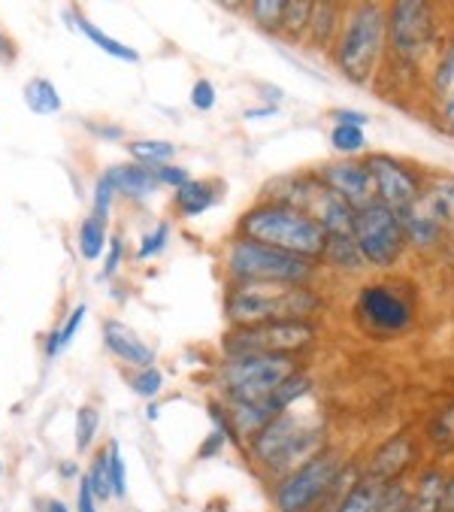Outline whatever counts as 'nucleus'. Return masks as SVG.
<instances>
[{
	"mask_svg": "<svg viewBox=\"0 0 454 512\" xmlns=\"http://www.w3.org/2000/svg\"><path fill=\"white\" fill-rule=\"evenodd\" d=\"M82 479H85V485H88V491H91V497L97 503L112 500V485H109V470H106V452H97L91 458V464H88V470H85Z\"/></svg>",
	"mask_w": 454,
	"mask_h": 512,
	"instance_id": "32",
	"label": "nucleus"
},
{
	"mask_svg": "<svg viewBox=\"0 0 454 512\" xmlns=\"http://www.w3.org/2000/svg\"><path fill=\"white\" fill-rule=\"evenodd\" d=\"M330 146L336 152H346V155H355V152H364L367 149V137L361 128H346V125H336L330 131Z\"/></svg>",
	"mask_w": 454,
	"mask_h": 512,
	"instance_id": "35",
	"label": "nucleus"
},
{
	"mask_svg": "<svg viewBox=\"0 0 454 512\" xmlns=\"http://www.w3.org/2000/svg\"><path fill=\"white\" fill-rule=\"evenodd\" d=\"M76 512H100L97 509V500L91 497L85 479H79V488H76Z\"/></svg>",
	"mask_w": 454,
	"mask_h": 512,
	"instance_id": "46",
	"label": "nucleus"
},
{
	"mask_svg": "<svg viewBox=\"0 0 454 512\" xmlns=\"http://www.w3.org/2000/svg\"><path fill=\"white\" fill-rule=\"evenodd\" d=\"M439 512H454V476H445L442 488V509Z\"/></svg>",
	"mask_w": 454,
	"mask_h": 512,
	"instance_id": "48",
	"label": "nucleus"
},
{
	"mask_svg": "<svg viewBox=\"0 0 454 512\" xmlns=\"http://www.w3.org/2000/svg\"><path fill=\"white\" fill-rule=\"evenodd\" d=\"M246 449L264 467V473L276 476V482H279L282 476H288L291 470H297L300 464H306L327 446H324L321 428H306L297 416L282 413V416L270 419L246 443Z\"/></svg>",
	"mask_w": 454,
	"mask_h": 512,
	"instance_id": "5",
	"label": "nucleus"
},
{
	"mask_svg": "<svg viewBox=\"0 0 454 512\" xmlns=\"http://www.w3.org/2000/svg\"><path fill=\"white\" fill-rule=\"evenodd\" d=\"M385 488L382 482H373L367 479L364 473L343 491V497H339L333 503L330 512H382V500H385Z\"/></svg>",
	"mask_w": 454,
	"mask_h": 512,
	"instance_id": "18",
	"label": "nucleus"
},
{
	"mask_svg": "<svg viewBox=\"0 0 454 512\" xmlns=\"http://www.w3.org/2000/svg\"><path fill=\"white\" fill-rule=\"evenodd\" d=\"M215 200H218V185L215 182H203V179H188L185 185H179L173 191V207H176V213L182 219L203 216Z\"/></svg>",
	"mask_w": 454,
	"mask_h": 512,
	"instance_id": "19",
	"label": "nucleus"
},
{
	"mask_svg": "<svg viewBox=\"0 0 454 512\" xmlns=\"http://www.w3.org/2000/svg\"><path fill=\"white\" fill-rule=\"evenodd\" d=\"M46 509H49V512H70L61 500H49V506H46Z\"/></svg>",
	"mask_w": 454,
	"mask_h": 512,
	"instance_id": "53",
	"label": "nucleus"
},
{
	"mask_svg": "<svg viewBox=\"0 0 454 512\" xmlns=\"http://www.w3.org/2000/svg\"><path fill=\"white\" fill-rule=\"evenodd\" d=\"M155 176H158V185H170V188H179V185H185L191 179L188 170H182L176 164H158L155 167Z\"/></svg>",
	"mask_w": 454,
	"mask_h": 512,
	"instance_id": "43",
	"label": "nucleus"
},
{
	"mask_svg": "<svg viewBox=\"0 0 454 512\" xmlns=\"http://www.w3.org/2000/svg\"><path fill=\"white\" fill-rule=\"evenodd\" d=\"M318 331L312 322H267L252 328H231L224 334L221 349L224 358H240V355H288L309 349L315 343Z\"/></svg>",
	"mask_w": 454,
	"mask_h": 512,
	"instance_id": "9",
	"label": "nucleus"
},
{
	"mask_svg": "<svg viewBox=\"0 0 454 512\" xmlns=\"http://www.w3.org/2000/svg\"><path fill=\"white\" fill-rule=\"evenodd\" d=\"M333 122L336 125H346V128H367L370 125V116L364 113H355V110H333Z\"/></svg>",
	"mask_w": 454,
	"mask_h": 512,
	"instance_id": "45",
	"label": "nucleus"
},
{
	"mask_svg": "<svg viewBox=\"0 0 454 512\" xmlns=\"http://www.w3.org/2000/svg\"><path fill=\"white\" fill-rule=\"evenodd\" d=\"M167 240H170V225H167V222H161L155 231L143 234V240H140V249H137L134 261H149V258L161 255V252H164V246H167Z\"/></svg>",
	"mask_w": 454,
	"mask_h": 512,
	"instance_id": "38",
	"label": "nucleus"
},
{
	"mask_svg": "<svg viewBox=\"0 0 454 512\" xmlns=\"http://www.w3.org/2000/svg\"><path fill=\"white\" fill-rule=\"evenodd\" d=\"M224 443H227V437L224 434H218V431H209V437L200 443V449H197V458L200 461H209V458H215L221 449H224Z\"/></svg>",
	"mask_w": 454,
	"mask_h": 512,
	"instance_id": "44",
	"label": "nucleus"
},
{
	"mask_svg": "<svg viewBox=\"0 0 454 512\" xmlns=\"http://www.w3.org/2000/svg\"><path fill=\"white\" fill-rule=\"evenodd\" d=\"M439 119L448 131H454V88L442 97V107H439Z\"/></svg>",
	"mask_w": 454,
	"mask_h": 512,
	"instance_id": "47",
	"label": "nucleus"
},
{
	"mask_svg": "<svg viewBox=\"0 0 454 512\" xmlns=\"http://www.w3.org/2000/svg\"><path fill=\"white\" fill-rule=\"evenodd\" d=\"M430 88H433V94H436L439 100L454 88V40L445 43L442 52L436 55L433 76H430Z\"/></svg>",
	"mask_w": 454,
	"mask_h": 512,
	"instance_id": "31",
	"label": "nucleus"
},
{
	"mask_svg": "<svg viewBox=\"0 0 454 512\" xmlns=\"http://www.w3.org/2000/svg\"><path fill=\"white\" fill-rule=\"evenodd\" d=\"M388 49L400 67H415L436 43V19L424 0H397L388 10Z\"/></svg>",
	"mask_w": 454,
	"mask_h": 512,
	"instance_id": "10",
	"label": "nucleus"
},
{
	"mask_svg": "<svg viewBox=\"0 0 454 512\" xmlns=\"http://www.w3.org/2000/svg\"><path fill=\"white\" fill-rule=\"evenodd\" d=\"M112 188H116V197H128V200H146L149 194H155L161 185H158V176H155V167L152 164H116L106 170Z\"/></svg>",
	"mask_w": 454,
	"mask_h": 512,
	"instance_id": "17",
	"label": "nucleus"
},
{
	"mask_svg": "<svg viewBox=\"0 0 454 512\" xmlns=\"http://www.w3.org/2000/svg\"><path fill=\"white\" fill-rule=\"evenodd\" d=\"M358 328L379 340L403 337L415 322V303L400 282H370L355 297Z\"/></svg>",
	"mask_w": 454,
	"mask_h": 512,
	"instance_id": "8",
	"label": "nucleus"
},
{
	"mask_svg": "<svg viewBox=\"0 0 454 512\" xmlns=\"http://www.w3.org/2000/svg\"><path fill=\"white\" fill-rule=\"evenodd\" d=\"M297 358L288 355H240V358H224L218 364V385L224 400L234 403H252L264 406L267 397L294 376Z\"/></svg>",
	"mask_w": 454,
	"mask_h": 512,
	"instance_id": "7",
	"label": "nucleus"
},
{
	"mask_svg": "<svg viewBox=\"0 0 454 512\" xmlns=\"http://www.w3.org/2000/svg\"><path fill=\"white\" fill-rule=\"evenodd\" d=\"M0 479H4V461H0Z\"/></svg>",
	"mask_w": 454,
	"mask_h": 512,
	"instance_id": "56",
	"label": "nucleus"
},
{
	"mask_svg": "<svg viewBox=\"0 0 454 512\" xmlns=\"http://www.w3.org/2000/svg\"><path fill=\"white\" fill-rule=\"evenodd\" d=\"M424 200L433 207V213L442 219L448 231H454V176H436L427 185H421Z\"/></svg>",
	"mask_w": 454,
	"mask_h": 512,
	"instance_id": "24",
	"label": "nucleus"
},
{
	"mask_svg": "<svg viewBox=\"0 0 454 512\" xmlns=\"http://www.w3.org/2000/svg\"><path fill=\"white\" fill-rule=\"evenodd\" d=\"M149 419H158V403H149Z\"/></svg>",
	"mask_w": 454,
	"mask_h": 512,
	"instance_id": "54",
	"label": "nucleus"
},
{
	"mask_svg": "<svg viewBox=\"0 0 454 512\" xmlns=\"http://www.w3.org/2000/svg\"><path fill=\"white\" fill-rule=\"evenodd\" d=\"M85 316H88V306H85V303L73 306V313L67 316V322H64L58 331H52V334H49V340H46V358H55L64 346H70V343H73V337L79 334V328H82Z\"/></svg>",
	"mask_w": 454,
	"mask_h": 512,
	"instance_id": "29",
	"label": "nucleus"
},
{
	"mask_svg": "<svg viewBox=\"0 0 454 512\" xmlns=\"http://www.w3.org/2000/svg\"><path fill=\"white\" fill-rule=\"evenodd\" d=\"M336 67L349 82L367 85L388 52V13L382 4H355L333 40Z\"/></svg>",
	"mask_w": 454,
	"mask_h": 512,
	"instance_id": "4",
	"label": "nucleus"
},
{
	"mask_svg": "<svg viewBox=\"0 0 454 512\" xmlns=\"http://www.w3.org/2000/svg\"><path fill=\"white\" fill-rule=\"evenodd\" d=\"M415 461H418V440L412 434H394L370 455L364 476L382 485L406 482V473L415 467Z\"/></svg>",
	"mask_w": 454,
	"mask_h": 512,
	"instance_id": "14",
	"label": "nucleus"
},
{
	"mask_svg": "<svg viewBox=\"0 0 454 512\" xmlns=\"http://www.w3.org/2000/svg\"><path fill=\"white\" fill-rule=\"evenodd\" d=\"M403 512H424V509H418V506H415V503H412V497H409V506H406V509H403Z\"/></svg>",
	"mask_w": 454,
	"mask_h": 512,
	"instance_id": "55",
	"label": "nucleus"
},
{
	"mask_svg": "<svg viewBox=\"0 0 454 512\" xmlns=\"http://www.w3.org/2000/svg\"><path fill=\"white\" fill-rule=\"evenodd\" d=\"M321 261L339 273H361L367 267L364 255L358 252V243L352 234H327V243H324V252H321Z\"/></svg>",
	"mask_w": 454,
	"mask_h": 512,
	"instance_id": "20",
	"label": "nucleus"
},
{
	"mask_svg": "<svg viewBox=\"0 0 454 512\" xmlns=\"http://www.w3.org/2000/svg\"><path fill=\"white\" fill-rule=\"evenodd\" d=\"M191 107L200 113H209L215 107V85L209 79H197L191 85Z\"/></svg>",
	"mask_w": 454,
	"mask_h": 512,
	"instance_id": "40",
	"label": "nucleus"
},
{
	"mask_svg": "<svg viewBox=\"0 0 454 512\" xmlns=\"http://www.w3.org/2000/svg\"><path fill=\"white\" fill-rule=\"evenodd\" d=\"M352 237H355L364 261L373 267H382V270L394 267L400 261V255L406 252L400 216L391 207H385L382 200H373L355 213Z\"/></svg>",
	"mask_w": 454,
	"mask_h": 512,
	"instance_id": "11",
	"label": "nucleus"
},
{
	"mask_svg": "<svg viewBox=\"0 0 454 512\" xmlns=\"http://www.w3.org/2000/svg\"><path fill=\"white\" fill-rule=\"evenodd\" d=\"M58 473H61L64 479H73V476H79V467H76V461H64V464L58 467Z\"/></svg>",
	"mask_w": 454,
	"mask_h": 512,
	"instance_id": "51",
	"label": "nucleus"
},
{
	"mask_svg": "<svg viewBox=\"0 0 454 512\" xmlns=\"http://www.w3.org/2000/svg\"><path fill=\"white\" fill-rule=\"evenodd\" d=\"M309 19H312V4L294 0V4H285V22H282V28L291 37H303L309 31Z\"/></svg>",
	"mask_w": 454,
	"mask_h": 512,
	"instance_id": "36",
	"label": "nucleus"
},
{
	"mask_svg": "<svg viewBox=\"0 0 454 512\" xmlns=\"http://www.w3.org/2000/svg\"><path fill=\"white\" fill-rule=\"evenodd\" d=\"M16 58V46H13V40L7 37V31L4 28H0V61H13Z\"/></svg>",
	"mask_w": 454,
	"mask_h": 512,
	"instance_id": "49",
	"label": "nucleus"
},
{
	"mask_svg": "<svg viewBox=\"0 0 454 512\" xmlns=\"http://www.w3.org/2000/svg\"><path fill=\"white\" fill-rule=\"evenodd\" d=\"M22 97H25L28 110L37 113V116H55V113L64 110V100H61L55 82L46 79V76H34V79L22 88Z\"/></svg>",
	"mask_w": 454,
	"mask_h": 512,
	"instance_id": "22",
	"label": "nucleus"
},
{
	"mask_svg": "<svg viewBox=\"0 0 454 512\" xmlns=\"http://www.w3.org/2000/svg\"><path fill=\"white\" fill-rule=\"evenodd\" d=\"M400 216V225H403V237H406V246L418 249V252H430L442 243V237L448 234V228L442 225V219L433 213V207L424 200V194L415 197V203H409V207Z\"/></svg>",
	"mask_w": 454,
	"mask_h": 512,
	"instance_id": "15",
	"label": "nucleus"
},
{
	"mask_svg": "<svg viewBox=\"0 0 454 512\" xmlns=\"http://www.w3.org/2000/svg\"><path fill=\"white\" fill-rule=\"evenodd\" d=\"M237 237L306 258V261H321L324 243H327V231L309 219L300 210L282 207V203H270L261 200L249 213H243L240 225H237Z\"/></svg>",
	"mask_w": 454,
	"mask_h": 512,
	"instance_id": "3",
	"label": "nucleus"
},
{
	"mask_svg": "<svg viewBox=\"0 0 454 512\" xmlns=\"http://www.w3.org/2000/svg\"><path fill=\"white\" fill-rule=\"evenodd\" d=\"M249 13L255 19L258 28L264 31H282V22H285V0H255L249 4Z\"/></svg>",
	"mask_w": 454,
	"mask_h": 512,
	"instance_id": "33",
	"label": "nucleus"
},
{
	"mask_svg": "<svg viewBox=\"0 0 454 512\" xmlns=\"http://www.w3.org/2000/svg\"><path fill=\"white\" fill-rule=\"evenodd\" d=\"M88 131L100 134V137H109V140H122V128H103V125H88Z\"/></svg>",
	"mask_w": 454,
	"mask_h": 512,
	"instance_id": "50",
	"label": "nucleus"
},
{
	"mask_svg": "<svg viewBox=\"0 0 454 512\" xmlns=\"http://www.w3.org/2000/svg\"><path fill=\"white\" fill-rule=\"evenodd\" d=\"M112 200H116V188H112V182H109V176H106V170L97 176V182H94V219H100V222H109V210H112Z\"/></svg>",
	"mask_w": 454,
	"mask_h": 512,
	"instance_id": "37",
	"label": "nucleus"
},
{
	"mask_svg": "<svg viewBox=\"0 0 454 512\" xmlns=\"http://www.w3.org/2000/svg\"><path fill=\"white\" fill-rule=\"evenodd\" d=\"M312 391V379L306 376V373H294V376H288L270 397H267V413L276 419V416H282V413H291V406L297 403V400H303L306 394Z\"/></svg>",
	"mask_w": 454,
	"mask_h": 512,
	"instance_id": "23",
	"label": "nucleus"
},
{
	"mask_svg": "<svg viewBox=\"0 0 454 512\" xmlns=\"http://www.w3.org/2000/svg\"><path fill=\"white\" fill-rule=\"evenodd\" d=\"M427 440L436 452H454V403L442 406L427 425Z\"/></svg>",
	"mask_w": 454,
	"mask_h": 512,
	"instance_id": "27",
	"label": "nucleus"
},
{
	"mask_svg": "<svg viewBox=\"0 0 454 512\" xmlns=\"http://www.w3.org/2000/svg\"><path fill=\"white\" fill-rule=\"evenodd\" d=\"M321 310V297L309 285H261L231 282L224 297V316L234 328L267 322H309Z\"/></svg>",
	"mask_w": 454,
	"mask_h": 512,
	"instance_id": "1",
	"label": "nucleus"
},
{
	"mask_svg": "<svg viewBox=\"0 0 454 512\" xmlns=\"http://www.w3.org/2000/svg\"><path fill=\"white\" fill-rule=\"evenodd\" d=\"M106 470H109L112 497L125 500L128 497V464H125L119 440H109V446H106Z\"/></svg>",
	"mask_w": 454,
	"mask_h": 512,
	"instance_id": "30",
	"label": "nucleus"
},
{
	"mask_svg": "<svg viewBox=\"0 0 454 512\" xmlns=\"http://www.w3.org/2000/svg\"><path fill=\"white\" fill-rule=\"evenodd\" d=\"M131 388L140 394V397H146V400H152L161 388H164V373L158 370V367H146V370H137L134 373V379H131Z\"/></svg>",
	"mask_w": 454,
	"mask_h": 512,
	"instance_id": "39",
	"label": "nucleus"
},
{
	"mask_svg": "<svg viewBox=\"0 0 454 512\" xmlns=\"http://www.w3.org/2000/svg\"><path fill=\"white\" fill-rule=\"evenodd\" d=\"M343 7L336 4H312V19H309V37L315 46H327L336 40L339 25H343Z\"/></svg>",
	"mask_w": 454,
	"mask_h": 512,
	"instance_id": "25",
	"label": "nucleus"
},
{
	"mask_svg": "<svg viewBox=\"0 0 454 512\" xmlns=\"http://www.w3.org/2000/svg\"><path fill=\"white\" fill-rule=\"evenodd\" d=\"M103 343L106 349L116 355L119 361L137 367V370H146V367H155V352L152 346H146L128 325H122L119 319H109L103 322Z\"/></svg>",
	"mask_w": 454,
	"mask_h": 512,
	"instance_id": "16",
	"label": "nucleus"
},
{
	"mask_svg": "<svg viewBox=\"0 0 454 512\" xmlns=\"http://www.w3.org/2000/svg\"><path fill=\"white\" fill-rule=\"evenodd\" d=\"M106 243H109V237H106V222L88 216V219L79 225V252H82V258H85V261H100L103 252H106Z\"/></svg>",
	"mask_w": 454,
	"mask_h": 512,
	"instance_id": "26",
	"label": "nucleus"
},
{
	"mask_svg": "<svg viewBox=\"0 0 454 512\" xmlns=\"http://www.w3.org/2000/svg\"><path fill=\"white\" fill-rule=\"evenodd\" d=\"M209 419H212V431H218V434H224L227 440H234L237 443V437H234V428H231V419H227V409H224V403L221 400H209Z\"/></svg>",
	"mask_w": 454,
	"mask_h": 512,
	"instance_id": "41",
	"label": "nucleus"
},
{
	"mask_svg": "<svg viewBox=\"0 0 454 512\" xmlns=\"http://www.w3.org/2000/svg\"><path fill=\"white\" fill-rule=\"evenodd\" d=\"M224 270L231 282H261V285H309L318 264L234 237L224 252Z\"/></svg>",
	"mask_w": 454,
	"mask_h": 512,
	"instance_id": "6",
	"label": "nucleus"
},
{
	"mask_svg": "<svg viewBox=\"0 0 454 512\" xmlns=\"http://www.w3.org/2000/svg\"><path fill=\"white\" fill-rule=\"evenodd\" d=\"M122 261H125V243H122V237H109V243H106V261H103V276L109 279L112 273L122 267Z\"/></svg>",
	"mask_w": 454,
	"mask_h": 512,
	"instance_id": "42",
	"label": "nucleus"
},
{
	"mask_svg": "<svg viewBox=\"0 0 454 512\" xmlns=\"http://www.w3.org/2000/svg\"><path fill=\"white\" fill-rule=\"evenodd\" d=\"M128 152H131V158H134L137 164H152V167H158V164L173 161L176 146L167 143V140H131V143H128Z\"/></svg>",
	"mask_w": 454,
	"mask_h": 512,
	"instance_id": "28",
	"label": "nucleus"
},
{
	"mask_svg": "<svg viewBox=\"0 0 454 512\" xmlns=\"http://www.w3.org/2000/svg\"><path fill=\"white\" fill-rule=\"evenodd\" d=\"M264 116H276V107H261V110H246V119H264Z\"/></svg>",
	"mask_w": 454,
	"mask_h": 512,
	"instance_id": "52",
	"label": "nucleus"
},
{
	"mask_svg": "<svg viewBox=\"0 0 454 512\" xmlns=\"http://www.w3.org/2000/svg\"><path fill=\"white\" fill-rule=\"evenodd\" d=\"M318 182L324 188H330L339 200H346L349 207L358 213L361 207L376 200V188H373V176L367 170L364 161H336V164H327L321 167L318 173Z\"/></svg>",
	"mask_w": 454,
	"mask_h": 512,
	"instance_id": "13",
	"label": "nucleus"
},
{
	"mask_svg": "<svg viewBox=\"0 0 454 512\" xmlns=\"http://www.w3.org/2000/svg\"><path fill=\"white\" fill-rule=\"evenodd\" d=\"M73 25L82 31V37L88 40V43H94L100 52H106L109 58H116V61H125V64H137L140 61V52L137 49H131V46H125V43H119V40H112L103 28H97L91 19H85V16H79V13H73Z\"/></svg>",
	"mask_w": 454,
	"mask_h": 512,
	"instance_id": "21",
	"label": "nucleus"
},
{
	"mask_svg": "<svg viewBox=\"0 0 454 512\" xmlns=\"http://www.w3.org/2000/svg\"><path fill=\"white\" fill-rule=\"evenodd\" d=\"M358 476L355 467H346L343 455L321 449L273 485V506L279 512H318L321 506H333Z\"/></svg>",
	"mask_w": 454,
	"mask_h": 512,
	"instance_id": "2",
	"label": "nucleus"
},
{
	"mask_svg": "<svg viewBox=\"0 0 454 512\" xmlns=\"http://www.w3.org/2000/svg\"><path fill=\"white\" fill-rule=\"evenodd\" d=\"M97 431H100V413L94 406H79L76 409V449L88 452L97 440Z\"/></svg>",
	"mask_w": 454,
	"mask_h": 512,
	"instance_id": "34",
	"label": "nucleus"
},
{
	"mask_svg": "<svg viewBox=\"0 0 454 512\" xmlns=\"http://www.w3.org/2000/svg\"><path fill=\"white\" fill-rule=\"evenodd\" d=\"M367 170L373 176V188H376V200H382L385 207H391L394 213H403L409 203H415V197L421 194V179L415 170H409L406 164H400L391 155H370Z\"/></svg>",
	"mask_w": 454,
	"mask_h": 512,
	"instance_id": "12",
	"label": "nucleus"
}]
</instances>
